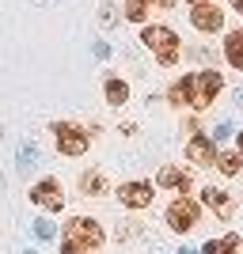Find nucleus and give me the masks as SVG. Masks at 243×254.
<instances>
[{
	"instance_id": "8",
	"label": "nucleus",
	"mask_w": 243,
	"mask_h": 254,
	"mask_svg": "<svg viewBox=\"0 0 243 254\" xmlns=\"http://www.w3.org/2000/svg\"><path fill=\"white\" fill-rule=\"evenodd\" d=\"M31 205H38V209H46V212H61V205H65L61 182H57V179L34 182V186H31Z\"/></svg>"
},
{
	"instance_id": "17",
	"label": "nucleus",
	"mask_w": 243,
	"mask_h": 254,
	"mask_svg": "<svg viewBox=\"0 0 243 254\" xmlns=\"http://www.w3.org/2000/svg\"><path fill=\"white\" fill-rule=\"evenodd\" d=\"M122 15H126L129 23H145L148 19V4L145 0H126V4H122Z\"/></svg>"
},
{
	"instance_id": "4",
	"label": "nucleus",
	"mask_w": 243,
	"mask_h": 254,
	"mask_svg": "<svg viewBox=\"0 0 243 254\" xmlns=\"http://www.w3.org/2000/svg\"><path fill=\"white\" fill-rule=\"evenodd\" d=\"M50 133H53V140H57V152H61V156H84L87 144H91L84 126H76V122H53Z\"/></svg>"
},
{
	"instance_id": "20",
	"label": "nucleus",
	"mask_w": 243,
	"mask_h": 254,
	"mask_svg": "<svg viewBox=\"0 0 243 254\" xmlns=\"http://www.w3.org/2000/svg\"><path fill=\"white\" fill-rule=\"evenodd\" d=\"M19 159H23V163H34V159H38V148H34V144H23V148H19Z\"/></svg>"
},
{
	"instance_id": "10",
	"label": "nucleus",
	"mask_w": 243,
	"mask_h": 254,
	"mask_svg": "<svg viewBox=\"0 0 243 254\" xmlns=\"http://www.w3.org/2000/svg\"><path fill=\"white\" fill-rule=\"evenodd\" d=\"M201 201L209 205V209L217 212V216H224V220H228V216L236 212L232 193H228V190H221V186H205V190H201Z\"/></svg>"
},
{
	"instance_id": "23",
	"label": "nucleus",
	"mask_w": 243,
	"mask_h": 254,
	"mask_svg": "<svg viewBox=\"0 0 243 254\" xmlns=\"http://www.w3.org/2000/svg\"><path fill=\"white\" fill-rule=\"evenodd\" d=\"M186 4H190V8H198V4H217V0H186Z\"/></svg>"
},
{
	"instance_id": "15",
	"label": "nucleus",
	"mask_w": 243,
	"mask_h": 254,
	"mask_svg": "<svg viewBox=\"0 0 243 254\" xmlns=\"http://www.w3.org/2000/svg\"><path fill=\"white\" fill-rule=\"evenodd\" d=\"M80 190H84L87 197L106 193V175H103V171H84V175H80Z\"/></svg>"
},
{
	"instance_id": "22",
	"label": "nucleus",
	"mask_w": 243,
	"mask_h": 254,
	"mask_svg": "<svg viewBox=\"0 0 243 254\" xmlns=\"http://www.w3.org/2000/svg\"><path fill=\"white\" fill-rule=\"evenodd\" d=\"M236 152L243 156V133H236Z\"/></svg>"
},
{
	"instance_id": "11",
	"label": "nucleus",
	"mask_w": 243,
	"mask_h": 254,
	"mask_svg": "<svg viewBox=\"0 0 243 254\" xmlns=\"http://www.w3.org/2000/svg\"><path fill=\"white\" fill-rule=\"evenodd\" d=\"M156 186H163V190H190V175L179 167H171V163H163L156 175Z\"/></svg>"
},
{
	"instance_id": "24",
	"label": "nucleus",
	"mask_w": 243,
	"mask_h": 254,
	"mask_svg": "<svg viewBox=\"0 0 243 254\" xmlns=\"http://www.w3.org/2000/svg\"><path fill=\"white\" fill-rule=\"evenodd\" d=\"M175 254H201V251H190V247H179Z\"/></svg>"
},
{
	"instance_id": "18",
	"label": "nucleus",
	"mask_w": 243,
	"mask_h": 254,
	"mask_svg": "<svg viewBox=\"0 0 243 254\" xmlns=\"http://www.w3.org/2000/svg\"><path fill=\"white\" fill-rule=\"evenodd\" d=\"M34 235H38L42 243L57 239V228H53V220H50V216H38V220H34Z\"/></svg>"
},
{
	"instance_id": "3",
	"label": "nucleus",
	"mask_w": 243,
	"mask_h": 254,
	"mask_svg": "<svg viewBox=\"0 0 243 254\" xmlns=\"http://www.w3.org/2000/svg\"><path fill=\"white\" fill-rule=\"evenodd\" d=\"M141 42H145V50H152V57H156L163 68L179 64V57H182L179 34L171 31V27H163V23H145V27H141Z\"/></svg>"
},
{
	"instance_id": "19",
	"label": "nucleus",
	"mask_w": 243,
	"mask_h": 254,
	"mask_svg": "<svg viewBox=\"0 0 243 254\" xmlns=\"http://www.w3.org/2000/svg\"><path fill=\"white\" fill-rule=\"evenodd\" d=\"M232 133H236V129H232V122H221V126L213 129L209 137H213V140H228V137H232Z\"/></svg>"
},
{
	"instance_id": "5",
	"label": "nucleus",
	"mask_w": 243,
	"mask_h": 254,
	"mask_svg": "<svg viewBox=\"0 0 243 254\" xmlns=\"http://www.w3.org/2000/svg\"><path fill=\"white\" fill-rule=\"evenodd\" d=\"M201 220V205L194 201V197H175V201L167 205V228L171 232H194Z\"/></svg>"
},
{
	"instance_id": "25",
	"label": "nucleus",
	"mask_w": 243,
	"mask_h": 254,
	"mask_svg": "<svg viewBox=\"0 0 243 254\" xmlns=\"http://www.w3.org/2000/svg\"><path fill=\"white\" fill-rule=\"evenodd\" d=\"M232 8H236V11H240V15H243V0H232Z\"/></svg>"
},
{
	"instance_id": "9",
	"label": "nucleus",
	"mask_w": 243,
	"mask_h": 254,
	"mask_svg": "<svg viewBox=\"0 0 243 254\" xmlns=\"http://www.w3.org/2000/svg\"><path fill=\"white\" fill-rule=\"evenodd\" d=\"M190 27L201 31V34H221L224 31V11L217 4H198V8H190Z\"/></svg>"
},
{
	"instance_id": "26",
	"label": "nucleus",
	"mask_w": 243,
	"mask_h": 254,
	"mask_svg": "<svg viewBox=\"0 0 243 254\" xmlns=\"http://www.w3.org/2000/svg\"><path fill=\"white\" fill-rule=\"evenodd\" d=\"M236 99H240V110H243V87H240V95H236Z\"/></svg>"
},
{
	"instance_id": "12",
	"label": "nucleus",
	"mask_w": 243,
	"mask_h": 254,
	"mask_svg": "<svg viewBox=\"0 0 243 254\" xmlns=\"http://www.w3.org/2000/svg\"><path fill=\"white\" fill-rule=\"evenodd\" d=\"M103 99L110 106H126L129 103V84L122 80V76H106L103 80Z\"/></svg>"
},
{
	"instance_id": "16",
	"label": "nucleus",
	"mask_w": 243,
	"mask_h": 254,
	"mask_svg": "<svg viewBox=\"0 0 243 254\" xmlns=\"http://www.w3.org/2000/svg\"><path fill=\"white\" fill-rule=\"evenodd\" d=\"M240 167H243V156H240V152H224V156L217 159V171H221V175H228V179H232V175H240Z\"/></svg>"
},
{
	"instance_id": "13",
	"label": "nucleus",
	"mask_w": 243,
	"mask_h": 254,
	"mask_svg": "<svg viewBox=\"0 0 243 254\" xmlns=\"http://www.w3.org/2000/svg\"><path fill=\"white\" fill-rule=\"evenodd\" d=\"M201 254H243V239L236 232H228L221 239H209V243L201 247Z\"/></svg>"
},
{
	"instance_id": "21",
	"label": "nucleus",
	"mask_w": 243,
	"mask_h": 254,
	"mask_svg": "<svg viewBox=\"0 0 243 254\" xmlns=\"http://www.w3.org/2000/svg\"><path fill=\"white\" fill-rule=\"evenodd\" d=\"M148 8H171V4H175V0H145Z\"/></svg>"
},
{
	"instance_id": "7",
	"label": "nucleus",
	"mask_w": 243,
	"mask_h": 254,
	"mask_svg": "<svg viewBox=\"0 0 243 254\" xmlns=\"http://www.w3.org/2000/svg\"><path fill=\"white\" fill-rule=\"evenodd\" d=\"M118 201H122V209H148V205L156 201V186H152V182H141V179L122 182V186H118Z\"/></svg>"
},
{
	"instance_id": "14",
	"label": "nucleus",
	"mask_w": 243,
	"mask_h": 254,
	"mask_svg": "<svg viewBox=\"0 0 243 254\" xmlns=\"http://www.w3.org/2000/svg\"><path fill=\"white\" fill-rule=\"evenodd\" d=\"M224 61L232 64L236 72H243V31L224 34Z\"/></svg>"
},
{
	"instance_id": "6",
	"label": "nucleus",
	"mask_w": 243,
	"mask_h": 254,
	"mask_svg": "<svg viewBox=\"0 0 243 254\" xmlns=\"http://www.w3.org/2000/svg\"><path fill=\"white\" fill-rule=\"evenodd\" d=\"M186 159H190L194 167H217V159H221V152H217V140L209 137V133H194L190 140H186Z\"/></svg>"
},
{
	"instance_id": "1",
	"label": "nucleus",
	"mask_w": 243,
	"mask_h": 254,
	"mask_svg": "<svg viewBox=\"0 0 243 254\" xmlns=\"http://www.w3.org/2000/svg\"><path fill=\"white\" fill-rule=\"evenodd\" d=\"M224 91V72L217 68H198V72L175 80L167 91L171 106H190V110H205V106L217 103V95Z\"/></svg>"
},
{
	"instance_id": "2",
	"label": "nucleus",
	"mask_w": 243,
	"mask_h": 254,
	"mask_svg": "<svg viewBox=\"0 0 243 254\" xmlns=\"http://www.w3.org/2000/svg\"><path fill=\"white\" fill-rule=\"evenodd\" d=\"M103 243H106V232L91 216H73L61 232V254H91Z\"/></svg>"
}]
</instances>
